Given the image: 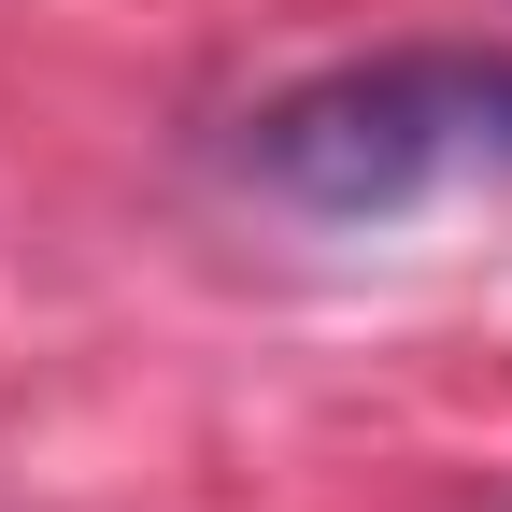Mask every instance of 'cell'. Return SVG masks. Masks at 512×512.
<instances>
[{"instance_id": "1", "label": "cell", "mask_w": 512, "mask_h": 512, "mask_svg": "<svg viewBox=\"0 0 512 512\" xmlns=\"http://www.w3.org/2000/svg\"><path fill=\"white\" fill-rule=\"evenodd\" d=\"M242 171L313 228H399L427 200L512 185V43H399L285 86Z\"/></svg>"}]
</instances>
